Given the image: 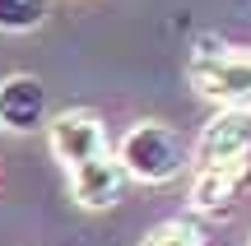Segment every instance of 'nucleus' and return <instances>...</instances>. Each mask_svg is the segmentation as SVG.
<instances>
[{"instance_id": "7ed1b4c3", "label": "nucleus", "mask_w": 251, "mask_h": 246, "mask_svg": "<svg viewBox=\"0 0 251 246\" xmlns=\"http://www.w3.org/2000/svg\"><path fill=\"white\" fill-rule=\"evenodd\" d=\"M251 167V112L219 107L196 139V167Z\"/></svg>"}, {"instance_id": "6e6552de", "label": "nucleus", "mask_w": 251, "mask_h": 246, "mask_svg": "<svg viewBox=\"0 0 251 246\" xmlns=\"http://www.w3.org/2000/svg\"><path fill=\"white\" fill-rule=\"evenodd\" d=\"M47 19V0H0V33H33Z\"/></svg>"}, {"instance_id": "f257e3e1", "label": "nucleus", "mask_w": 251, "mask_h": 246, "mask_svg": "<svg viewBox=\"0 0 251 246\" xmlns=\"http://www.w3.org/2000/svg\"><path fill=\"white\" fill-rule=\"evenodd\" d=\"M117 163H121V172L130 177V181L168 186V181H177L181 167H186V144H181V135L168 121H135L121 135Z\"/></svg>"}, {"instance_id": "9d476101", "label": "nucleus", "mask_w": 251, "mask_h": 246, "mask_svg": "<svg viewBox=\"0 0 251 246\" xmlns=\"http://www.w3.org/2000/svg\"><path fill=\"white\" fill-rule=\"evenodd\" d=\"M247 246H251V242H247Z\"/></svg>"}, {"instance_id": "1a4fd4ad", "label": "nucleus", "mask_w": 251, "mask_h": 246, "mask_svg": "<svg viewBox=\"0 0 251 246\" xmlns=\"http://www.w3.org/2000/svg\"><path fill=\"white\" fill-rule=\"evenodd\" d=\"M140 246H205V237H200L196 223H186V219H168V223H158V228L144 232Z\"/></svg>"}, {"instance_id": "423d86ee", "label": "nucleus", "mask_w": 251, "mask_h": 246, "mask_svg": "<svg viewBox=\"0 0 251 246\" xmlns=\"http://www.w3.org/2000/svg\"><path fill=\"white\" fill-rule=\"evenodd\" d=\"M251 186V167H196V181H191V209L196 214H209V219H219V214H228L237 204V195H242Z\"/></svg>"}, {"instance_id": "20e7f679", "label": "nucleus", "mask_w": 251, "mask_h": 246, "mask_svg": "<svg viewBox=\"0 0 251 246\" xmlns=\"http://www.w3.org/2000/svg\"><path fill=\"white\" fill-rule=\"evenodd\" d=\"M47 139H51L56 163H65V172H75V167H84V163H93V158L112 154V149H107V130H102V121L93 116V112H84V107L61 112V116L47 126Z\"/></svg>"}, {"instance_id": "39448f33", "label": "nucleus", "mask_w": 251, "mask_h": 246, "mask_svg": "<svg viewBox=\"0 0 251 246\" xmlns=\"http://www.w3.org/2000/svg\"><path fill=\"white\" fill-rule=\"evenodd\" d=\"M47 121V89L33 74H9L0 79V130L9 135H33Z\"/></svg>"}, {"instance_id": "f03ea898", "label": "nucleus", "mask_w": 251, "mask_h": 246, "mask_svg": "<svg viewBox=\"0 0 251 246\" xmlns=\"http://www.w3.org/2000/svg\"><path fill=\"white\" fill-rule=\"evenodd\" d=\"M191 89L219 107H242L251 112V51L224 42H200L191 56Z\"/></svg>"}, {"instance_id": "0eeeda50", "label": "nucleus", "mask_w": 251, "mask_h": 246, "mask_svg": "<svg viewBox=\"0 0 251 246\" xmlns=\"http://www.w3.org/2000/svg\"><path fill=\"white\" fill-rule=\"evenodd\" d=\"M121 186H126V172H121L117 154H102L70 172V195L79 209H112L121 200Z\"/></svg>"}]
</instances>
